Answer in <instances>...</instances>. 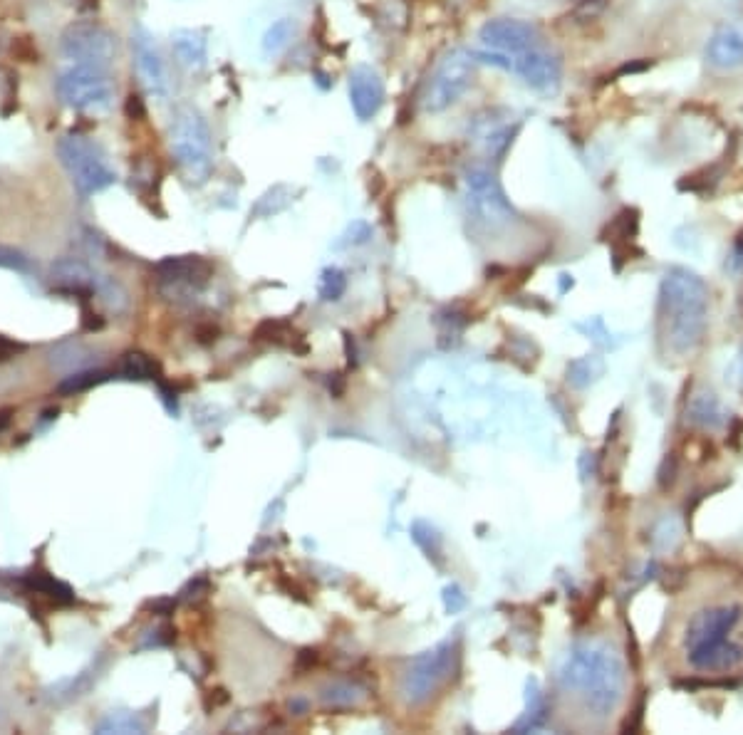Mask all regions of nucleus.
Here are the masks:
<instances>
[{
  "label": "nucleus",
  "instance_id": "nucleus-19",
  "mask_svg": "<svg viewBox=\"0 0 743 735\" xmlns=\"http://www.w3.org/2000/svg\"><path fill=\"white\" fill-rule=\"evenodd\" d=\"M171 48L186 70H204L209 62V35L206 30L179 28L171 33Z\"/></svg>",
  "mask_w": 743,
  "mask_h": 735
},
{
  "label": "nucleus",
  "instance_id": "nucleus-11",
  "mask_svg": "<svg viewBox=\"0 0 743 735\" xmlns=\"http://www.w3.org/2000/svg\"><path fill=\"white\" fill-rule=\"evenodd\" d=\"M511 72L521 77L528 87L540 95H553L558 92L563 80V65L553 50L535 45L531 50H523L511 57Z\"/></svg>",
  "mask_w": 743,
  "mask_h": 735
},
{
  "label": "nucleus",
  "instance_id": "nucleus-5",
  "mask_svg": "<svg viewBox=\"0 0 743 735\" xmlns=\"http://www.w3.org/2000/svg\"><path fill=\"white\" fill-rule=\"evenodd\" d=\"M57 97L65 107L85 114H105L114 104V85L107 70L72 65L57 75Z\"/></svg>",
  "mask_w": 743,
  "mask_h": 735
},
{
  "label": "nucleus",
  "instance_id": "nucleus-29",
  "mask_svg": "<svg viewBox=\"0 0 743 735\" xmlns=\"http://www.w3.org/2000/svg\"><path fill=\"white\" fill-rule=\"evenodd\" d=\"M320 297L322 300H340L347 290V278L340 268H327L320 278Z\"/></svg>",
  "mask_w": 743,
  "mask_h": 735
},
{
  "label": "nucleus",
  "instance_id": "nucleus-14",
  "mask_svg": "<svg viewBox=\"0 0 743 735\" xmlns=\"http://www.w3.org/2000/svg\"><path fill=\"white\" fill-rule=\"evenodd\" d=\"M132 50L134 62H137V72L142 85L154 99H166L169 95V77H166V65L161 60V52L154 43L152 35L144 28H137L132 33Z\"/></svg>",
  "mask_w": 743,
  "mask_h": 735
},
{
  "label": "nucleus",
  "instance_id": "nucleus-38",
  "mask_svg": "<svg viewBox=\"0 0 743 735\" xmlns=\"http://www.w3.org/2000/svg\"><path fill=\"white\" fill-rule=\"evenodd\" d=\"M10 414H13V411H10V409H3V411H0V434H3V431L8 429V424H10Z\"/></svg>",
  "mask_w": 743,
  "mask_h": 735
},
{
  "label": "nucleus",
  "instance_id": "nucleus-32",
  "mask_svg": "<svg viewBox=\"0 0 743 735\" xmlns=\"http://www.w3.org/2000/svg\"><path fill=\"white\" fill-rule=\"evenodd\" d=\"M0 268L18 270V273H30V270H33V265H30V260L25 258L20 250L0 248Z\"/></svg>",
  "mask_w": 743,
  "mask_h": 735
},
{
  "label": "nucleus",
  "instance_id": "nucleus-31",
  "mask_svg": "<svg viewBox=\"0 0 743 735\" xmlns=\"http://www.w3.org/2000/svg\"><path fill=\"white\" fill-rule=\"evenodd\" d=\"M142 723H137L134 716H124V713H117V716H109L107 721H102L97 726L100 733H142Z\"/></svg>",
  "mask_w": 743,
  "mask_h": 735
},
{
  "label": "nucleus",
  "instance_id": "nucleus-17",
  "mask_svg": "<svg viewBox=\"0 0 743 735\" xmlns=\"http://www.w3.org/2000/svg\"><path fill=\"white\" fill-rule=\"evenodd\" d=\"M706 60L716 70H736L743 65V30L721 25L706 43Z\"/></svg>",
  "mask_w": 743,
  "mask_h": 735
},
{
  "label": "nucleus",
  "instance_id": "nucleus-20",
  "mask_svg": "<svg viewBox=\"0 0 743 735\" xmlns=\"http://www.w3.org/2000/svg\"><path fill=\"white\" fill-rule=\"evenodd\" d=\"M687 419L689 424L699 426V429L716 431L729 421V414L724 411L721 401L716 399L711 392H696L691 394L689 406H687Z\"/></svg>",
  "mask_w": 743,
  "mask_h": 735
},
{
  "label": "nucleus",
  "instance_id": "nucleus-7",
  "mask_svg": "<svg viewBox=\"0 0 743 735\" xmlns=\"http://www.w3.org/2000/svg\"><path fill=\"white\" fill-rule=\"evenodd\" d=\"M456 649L454 644H439L431 651L419 654L412 664L407 666L402 676V698L409 706H422L429 701L446 681L451 679L454 671Z\"/></svg>",
  "mask_w": 743,
  "mask_h": 735
},
{
  "label": "nucleus",
  "instance_id": "nucleus-13",
  "mask_svg": "<svg viewBox=\"0 0 743 735\" xmlns=\"http://www.w3.org/2000/svg\"><path fill=\"white\" fill-rule=\"evenodd\" d=\"M518 132V122H513V114L508 109H483L471 119L469 139L483 154L503 156L511 147L513 137Z\"/></svg>",
  "mask_w": 743,
  "mask_h": 735
},
{
  "label": "nucleus",
  "instance_id": "nucleus-25",
  "mask_svg": "<svg viewBox=\"0 0 743 735\" xmlns=\"http://www.w3.org/2000/svg\"><path fill=\"white\" fill-rule=\"evenodd\" d=\"M293 35H295L293 20L290 18L275 20V23L266 30V35H263V52H266V55H278V52L288 48Z\"/></svg>",
  "mask_w": 743,
  "mask_h": 735
},
{
  "label": "nucleus",
  "instance_id": "nucleus-22",
  "mask_svg": "<svg viewBox=\"0 0 743 735\" xmlns=\"http://www.w3.org/2000/svg\"><path fill=\"white\" fill-rule=\"evenodd\" d=\"M25 587L30 589V592H38L43 594V597L53 599L55 604H72L75 602V592H72L70 585H65V582L55 580L53 575H48V572H30V575H25Z\"/></svg>",
  "mask_w": 743,
  "mask_h": 735
},
{
  "label": "nucleus",
  "instance_id": "nucleus-10",
  "mask_svg": "<svg viewBox=\"0 0 743 735\" xmlns=\"http://www.w3.org/2000/svg\"><path fill=\"white\" fill-rule=\"evenodd\" d=\"M741 619V607H709L701 609L691 617L687 634H684V646L687 654H699V651L719 646L729 641V634Z\"/></svg>",
  "mask_w": 743,
  "mask_h": 735
},
{
  "label": "nucleus",
  "instance_id": "nucleus-33",
  "mask_svg": "<svg viewBox=\"0 0 743 735\" xmlns=\"http://www.w3.org/2000/svg\"><path fill=\"white\" fill-rule=\"evenodd\" d=\"M25 349V344L15 342V340H8V337L0 335V362H10L13 357H18L20 352Z\"/></svg>",
  "mask_w": 743,
  "mask_h": 735
},
{
  "label": "nucleus",
  "instance_id": "nucleus-39",
  "mask_svg": "<svg viewBox=\"0 0 743 735\" xmlns=\"http://www.w3.org/2000/svg\"><path fill=\"white\" fill-rule=\"evenodd\" d=\"M741 374H743V347H741Z\"/></svg>",
  "mask_w": 743,
  "mask_h": 735
},
{
  "label": "nucleus",
  "instance_id": "nucleus-37",
  "mask_svg": "<svg viewBox=\"0 0 743 735\" xmlns=\"http://www.w3.org/2000/svg\"><path fill=\"white\" fill-rule=\"evenodd\" d=\"M345 349H347V359H350V364L355 367V364H357V349H355V342H352L350 335H345Z\"/></svg>",
  "mask_w": 743,
  "mask_h": 735
},
{
  "label": "nucleus",
  "instance_id": "nucleus-4",
  "mask_svg": "<svg viewBox=\"0 0 743 735\" xmlns=\"http://www.w3.org/2000/svg\"><path fill=\"white\" fill-rule=\"evenodd\" d=\"M57 156L70 174L72 186L80 196H95L107 191L117 181V174L109 166L105 151L97 147L92 139L80 134H65L57 142Z\"/></svg>",
  "mask_w": 743,
  "mask_h": 735
},
{
  "label": "nucleus",
  "instance_id": "nucleus-27",
  "mask_svg": "<svg viewBox=\"0 0 743 735\" xmlns=\"http://www.w3.org/2000/svg\"><path fill=\"white\" fill-rule=\"evenodd\" d=\"M605 372V362L600 357H583L578 362H573L568 367V379L575 384L578 389L587 387V384L597 382Z\"/></svg>",
  "mask_w": 743,
  "mask_h": 735
},
{
  "label": "nucleus",
  "instance_id": "nucleus-34",
  "mask_svg": "<svg viewBox=\"0 0 743 735\" xmlns=\"http://www.w3.org/2000/svg\"><path fill=\"white\" fill-rule=\"evenodd\" d=\"M102 325H105L102 317H97L90 307H82V330L95 332V330H102Z\"/></svg>",
  "mask_w": 743,
  "mask_h": 735
},
{
  "label": "nucleus",
  "instance_id": "nucleus-8",
  "mask_svg": "<svg viewBox=\"0 0 743 735\" xmlns=\"http://www.w3.org/2000/svg\"><path fill=\"white\" fill-rule=\"evenodd\" d=\"M62 55L72 65L97 67V70H109V65L117 57V35L105 28L102 23L87 20V23L67 25L60 38Z\"/></svg>",
  "mask_w": 743,
  "mask_h": 735
},
{
  "label": "nucleus",
  "instance_id": "nucleus-12",
  "mask_svg": "<svg viewBox=\"0 0 743 735\" xmlns=\"http://www.w3.org/2000/svg\"><path fill=\"white\" fill-rule=\"evenodd\" d=\"M478 40H481V48L513 57L518 52L540 45V33L533 23H526V20L496 18L483 25Z\"/></svg>",
  "mask_w": 743,
  "mask_h": 735
},
{
  "label": "nucleus",
  "instance_id": "nucleus-28",
  "mask_svg": "<svg viewBox=\"0 0 743 735\" xmlns=\"http://www.w3.org/2000/svg\"><path fill=\"white\" fill-rule=\"evenodd\" d=\"M109 374L107 372H100V369H90V372H75L70 374V377L62 379L60 384H57V392L65 394V396H72V394H80V392H87V389L97 387V384L107 382Z\"/></svg>",
  "mask_w": 743,
  "mask_h": 735
},
{
  "label": "nucleus",
  "instance_id": "nucleus-26",
  "mask_svg": "<svg viewBox=\"0 0 743 735\" xmlns=\"http://www.w3.org/2000/svg\"><path fill=\"white\" fill-rule=\"evenodd\" d=\"M545 721V701H543V693H540V688L535 681H528V708H526V716L521 718V721L513 726V731H533V728H538L540 723Z\"/></svg>",
  "mask_w": 743,
  "mask_h": 735
},
{
  "label": "nucleus",
  "instance_id": "nucleus-21",
  "mask_svg": "<svg viewBox=\"0 0 743 735\" xmlns=\"http://www.w3.org/2000/svg\"><path fill=\"white\" fill-rule=\"evenodd\" d=\"M689 661L694 669L711 671V674H716V671H731L743 661V646L734 644V641L729 639L724 641V644L699 651V654H691Z\"/></svg>",
  "mask_w": 743,
  "mask_h": 735
},
{
  "label": "nucleus",
  "instance_id": "nucleus-18",
  "mask_svg": "<svg viewBox=\"0 0 743 735\" xmlns=\"http://www.w3.org/2000/svg\"><path fill=\"white\" fill-rule=\"evenodd\" d=\"M53 278L57 288L65 290L70 295L80 297H92L97 293V275L87 268L82 260L75 258H62L53 265Z\"/></svg>",
  "mask_w": 743,
  "mask_h": 735
},
{
  "label": "nucleus",
  "instance_id": "nucleus-1",
  "mask_svg": "<svg viewBox=\"0 0 743 735\" xmlns=\"http://www.w3.org/2000/svg\"><path fill=\"white\" fill-rule=\"evenodd\" d=\"M709 288L687 268H672L659 288V340L672 354H691L706 335Z\"/></svg>",
  "mask_w": 743,
  "mask_h": 735
},
{
  "label": "nucleus",
  "instance_id": "nucleus-16",
  "mask_svg": "<svg viewBox=\"0 0 743 735\" xmlns=\"http://www.w3.org/2000/svg\"><path fill=\"white\" fill-rule=\"evenodd\" d=\"M347 90H350V104L352 112L360 122H370L374 114L382 109L384 102V82L379 77L377 70L367 65H357L350 72V82H347Z\"/></svg>",
  "mask_w": 743,
  "mask_h": 735
},
{
  "label": "nucleus",
  "instance_id": "nucleus-9",
  "mask_svg": "<svg viewBox=\"0 0 743 735\" xmlns=\"http://www.w3.org/2000/svg\"><path fill=\"white\" fill-rule=\"evenodd\" d=\"M464 184L471 213H474L478 221L491 228H501L516 221V208L511 206V201L503 194V186L498 184L496 174L491 169H486V166H471L464 176Z\"/></svg>",
  "mask_w": 743,
  "mask_h": 735
},
{
  "label": "nucleus",
  "instance_id": "nucleus-6",
  "mask_svg": "<svg viewBox=\"0 0 743 735\" xmlns=\"http://www.w3.org/2000/svg\"><path fill=\"white\" fill-rule=\"evenodd\" d=\"M474 67L476 57L474 52L464 48H454L441 57L436 65L434 75H431L429 87L424 95V109L431 114L446 112L451 104L459 102L466 95V90L474 82Z\"/></svg>",
  "mask_w": 743,
  "mask_h": 735
},
{
  "label": "nucleus",
  "instance_id": "nucleus-30",
  "mask_svg": "<svg viewBox=\"0 0 743 735\" xmlns=\"http://www.w3.org/2000/svg\"><path fill=\"white\" fill-rule=\"evenodd\" d=\"M293 335V330H290L288 322H280V320H266L258 325L256 335H253V340L258 342H273V344H285L288 342V337Z\"/></svg>",
  "mask_w": 743,
  "mask_h": 735
},
{
  "label": "nucleus",
  "instance_id": "nucleus-3",
  "mask_svg": "<svg viewBox=\"0 0 743 735\" xmlns=\"http://www.w3.org/2000/svg\"><path fill=\"white\" fill-rule=\"evenodd\" d=\"M171 154L179 164L181 174L191 184H204L213 171V142L211 129L204 114L191 104H181L171 117L169 127Z\"/></svg>",
  "mask_w": 743,
  "mask_h": 735
},
{
  "label": "nucleus",
  "instance_id": "nucleus-24",
  "mask_svg": "<svg viewBox=\"0 0 743 735\" xmlns=\"http://www.w3.org/2000/svg\"><path fill=\"white\" fill-rule=\"evenodd\" d=\"M119 372L127 379H137V382H147V379H159V364L144 352H127L122 359Z\"/></svg>",
  "mask_w": 743,
  "mask_h": 735
},
{
  "label": "nucleus",
  "instance_id": "nucleus-23",
  "mask_svg": "<svg viewBox=\"0 0 743 735\" xmlns=\"http://www.w3.org/2000/svg\"><path fill=\"white\" fill-rule=\"evenodd\" d=\"M365 691L360 686L350 684V681H335V684L322 688L320 698L327 708H350L362 701Z\"/></svg>",
  "mask_w": 743,
  "mask_h": 735
},
{
  "label": "nucleus",
  "instance_id": "nucleus-2",
  "mask_svg": "<svg viewBox=\"0 0 743 735\" xmlns=\"http://www.w3.org/2000/svg\"><path fill=\"white\" fill-rule=\"evenodd\" d=\"M565 691L578 696L592 716L605 718L620 706L625 691V669L615 651L600 641L578 644L558 671Z\"/></svg>",
  "mask_w": 743,
  "mask_h": 735
},
{
  "label": "nucleus",
  "instance_id": "nucleus-15",
  "mask_svg": "<svg viewBox=\"0 0 743 735\" xmlns=\"http://www.w3.org/2000/svg\"><path fill=\"white\" fill-rule=\"evenodd\" d=\"M161 288H204L213 275V265L201 255H171L154 268Z\"/></svg>",
  "mask_w": 743,
  "mask_h": 735
},
{
  "label": "nucleus",
  "instance_id": "nucleus-35",
  "mask_svg": "<svg viewBox=\"0 0 743 735\" xmlns=\"http://www.w3.org/2000/svg\"><path fill=\"white\" fill-rule=\"evenodd\" d=\"M444 599H446V607H449L451 612H456V609H461L466 604L464 594L459 592V587H446Z\"/></svg>",
  "mask_w": 743,
  "mask_h": 735
},
{
  "label": "nucleus",
  "instance_id": "nucleus-36",
  "mask_svg": "<svg viewBox=\"0 0 743 735\" xmlns=\"http://www.w3.org/2000/svg\"><path fill=\"white\" fill-rule=\"evenodd\" d=\"M315 661H318V651L315 649H303L298 654V671H308L310 666H315Z\"/></svg>",
  "mask_w": 743,
  "mask_h": 735
}]
</instances>
